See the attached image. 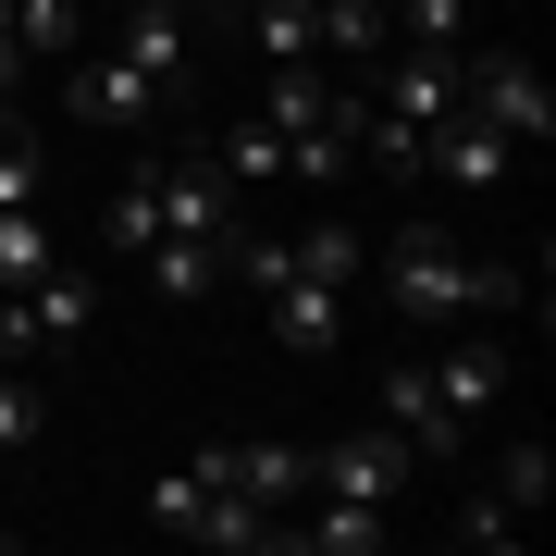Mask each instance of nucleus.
Masks as SVG:
<instances>
[{"instance_id": "1", "label": "nucleus", "mask_w": 556, "mask_h": 556, "mask_svg": "<svg viewBox=\"0 0 556 556\" xmlns=\"http://www.w3.org/2000/svg\"><path fill=\"white\" fill-rule=\"evenodd\" d=\"M495 408H507V334H482V321H457V334L408 346L396 371H383V420L420 445V470H433V457H457Z\"/></svg>"}, {"instance_id": "2", "label": "nucleus", "mask_w": 556, "mask_h": 556, "mask_svg": "<svg viewBox=\"0 0 556 556\" xmlns=\"http://www.w3.org/2000/svg\"><path fill=\"white\" fill-rule=\"evenodd\" d=\"M519 298V273H495V260L457 248V223H396L383 236V309L420 321V334H457V321H495Z\"/></svg>"}, {"instance_id": "3", "label": "nucleus", "mask_w": 556, "mask_h": 556, "mask_svg": "<svg viewBox=\"0 0 556 556\" xmlns=\"http://www.w3.org/2000/svg\"><path fill=\"white\" fill-rule=\"evenodd\" d=\"M149 519H161V532H186V544H285L273 519H260V507L236 495V470H223V445L174 457V470L149 482Z\"/></svg>"}, {"instance_id": "4", "label": "nucleus", "mask_w": 556, "mask_h": 556, "mask_svg": "<svg viewBox=\"0 0 556 556\" xmlns=\"http://www.w3.org/2000/svg\"><path fill=\"white\" fill-rule=\"evenodd\" d=\"M544 495H556V457H544V445H507V457H495V482H482V495H457L445 544H470V556H507V544L544 519Z\"/></svg>"}, {"instance_id": "5", "label": "nucleus", "mask_w": 556, "mask_h": 556, "mask_svg": "<svg viewBox=\"0 0 556 556\" xmlns=\"http://www.w3.org/2000/svg\"><path fill=\"white\" fill-rule=\"evenodd\" d=\"M420 482V445L396 433V420H358V433L309 445V495H358V507H408Z\"/></svg>"}, {"instance_id": "6", "label": "nucleus", "mask_w": 556, "mask_h": 556, "mask_svg": "<svg viewBox=\"0 0 556 556\" xmlns=\"http://www.w3.org/2000/svg\"><path fill=\"white\" fill-rule=\"evenodd\" d=\"M470 75H457V112H482L495 137L519 149H544L556 137V87H544V62H519V50H457Z\"/></svg>"}, {"instance_id": "7", "label": "nucleus", "mask_w": 556, "mask_h": 556, "mask_svg": "<svg viewBox=\"0 0 556 556\" xmlns=\"http://www.w3.org/2000/svg\"><path fill=\"white\" fill-rule=\"evenodd\" d=\"M149 199H161V236H211V248H236V174H223L211 149H174V161H149ZM149 236V248H161ZM137 248V260H149Z\"/></svg>"}, {"instance_id": "8", "label": "nucleus", "mask_w": 556, "mask_h": 556, "mask_svg": "<svg viewBox=\"0 0 556 556\" xmlns=\"http://www.w3.org/2000/svg\"><path fill=\"white\" fill-rule=\"evenodd\" d=\"M507 174H519V137H495L482 112H445L420 137V186H445V199H495Z\"/></svg>"}, {"instance_id": "9", "label": "nucleus", "mask_w": 556, "mask_h": 556, "mask_svg": "<svg viewBox=\"0 0 556 556\" xmlns=\"http://www.w3.org/2000/svg\"><path fill=\"white\" fill-rule=\"evenodd\" d=\"M223 470H236V495H248L260 519H273V532L309 507V445H285V433H260V445H223Z\"/></svg>"}, {"instance_id": "10", "label": "nucleus", "mask_w": 556, "mask_h": 556, "mask_svg": "<svg viewBox=\"0 0 556 556\" xmlns=\"http://www.w3.org/2000/svg\"><path fill=\"white\" fill-rule=\"evenodd\" d=\"M260 309H273V346L285 358H334V334H346V285H309V273L260 285Z\"/></svg>"}, {"instance_id": "11", "label": "nucleus", "mask_w": 556, "mask_h": 556, "mask_svg": "<svg viewBox=\"0 0 556 556\" xmlns=\"http://www.w3.org/2000/svg\"><path fill=\"white\" fill-rule=\"evenodd\" d=\"M62 100H75V124H149L174 87H161V75H137L124 50H100V62L75 50V87H62Z\"/></svg>"}, {"instance_id": "12", "label": "nucleus", "mask_w": 556, "mask_h": 556, "mask_svg": "<svg viewBox=\"0 0 556 556\" xmlns=\"http://www.w3.org/2000/svg\"><path fill=\"white\" fill-rule=\"evenodd\" d=\"M137 75L161 87H186V62H199V13H174V0H124V38H112Z\"/></svg>"}, {"instance_id": "13", "label": "nucleus", "mask_w": 556, "mask_h": 556, "mask_svg": "<svg viewBox=\"0 0 556 556\" xmlns=\"http://www.w3.org/2000/svg\"><path fill=\"white\" fill-rule=\"evenodd\" d=\"M137 273H149V298H174V309H199L211 285L236 273V248H211V236H161V248L137 260Z\"/></svg>"}, {"instance_id": "14", "label": "nucleus", "mask_w": 556, "mask_h": 556, "mask_svg": "<svg viewBox=\"0 0 556 556\" xmlns=\"http://www.w3.org/2000/svg\"><path fill=\"white\" fill-rule=\"evenodd\" d=\"M260 62H321V0H236Z\"/></svg>"}, {"instance_id": "15", "label": "nucleus", "mask_w": 556, "mask_h": 556, "mask_svg": "<svg viewBox=\"0 0 556 556\" xmlns=\"http://www.w3.org/2000/svg\"><path fill=\"white\" fill-rule=\"evenodd\" d=\"M0 25L25 38V62H75L87 50V0H0Z\"/></svg>"}, {"instance_id": "16", "label": "nucleus", "mask_w": 556, "mask_h": 556, "mask_svg": "<svg viewBox=\"0 0 556 556\" xmlns=\"http://www.w3.org/2000/svg\"><path fill=\"white\" fill-rule=\"evenodd\" d=\"M285 273H309V285H358V223H298V236H285Z\"/></svg>"}, {"instance_id": "17", "label": "nucleus", "mask_w": 556, "mask_h": 556, "mask_svg": "<svg viewBox=\"0 0 556 556\" xmlns=\"http://www.w3.org/2000/svg\"><path fill=\"white\" fill-rule=\"evenodd\" d=\"M149 236H161V199H149V161H137V174L112 186V211H100V248L137 273V248H149Z\"/></svg>"}, {"instance_id": "18", "label": "nucleus", "mask_w": 556, "mask_h": 556, "mask_svg": "<svg viewBox=\"0 0 556 556\" xmlns=\"http://www.w3.org/2000/svg\"><path fill=\"white\" fill-rule=\"evenodd\" d=\"M38 186H50L38 137H25V112H0V211H38Z\"/></svg>"}, {"instance_id": "19", "label": "nucleus", "mask_w": 556, "mask_h": 556, "mask_svg": "<svg viewBox=\"0 0 556 556\" xmlns=\"http://www.w3.org/2000/svg\"><path fill=\"white\" fill-rule=\"evenodd\" d=\"M50 260H62V248H50V223H38V211H0V298H13V285H38Z\"/></svg>"}, {"instance_id": "20", "label": "nucleus", "mask_w": 556, "mask_h": 556, "mask_svg": "<svg viewBox=\"0 0 556 556\" xmlns=\"http://www.w3.org/2000/svg\"><path fill=\"white\" fill-rule=\"evenodd\" d=\"M211 161H223V174H236V186H285V137H273V124H260V112H248V124H236V137H223Z\"/></svg>"}, {"instance_id": "21", "label": "nucleus", "mask_w": 556, "mask_h": 556, "mask_svg": "<svg viewBox=\"0 0 556 556\" xmlns=\"http://www.w3.org/2000/svg\"><path fill=\"white\" fill-rule=\"evenodd\" d=\"M38 383H25V358H0V457H38Z\"/></svg>"}, {"instance_id": "22", "label": "nucleus", "mask_w": 556, "mask_h": 556, "mask_svg": "<svg viewBox=\"0 0 556 556\" xmlns=\"http://www.w3.org/2000/svg\"><path fill=\"white\" fill-rule=\"evenodd\" d=\"M174 13H199V25H211V13H223V0H174Z\"/></svg>"}, {"instance_id": "23", "label": "nucleus", "mask_w": 556, "mask_h": 556, "mask_svg": "<svg viewBox=\"0 0 556 556\" xmlns=\"http://www.w3.org/2000/svg\"><path fill=\"white\" fill-rule=\"evenodd\" d=\"M371 13H383V25H396V0H371Z\"/></svg>"}, {"instance_id": "24", "label": "nucleus", "mask_w": 556, "mask_h": 556, "mask_svg": "<svg viewBox=\"0 0 556 556\" xmlns=\"http://www.w3.org/2000/svg\"><path fill=\"white\" fill-rule=\"evenodd\" d=\"M0 544H13V519H0Z\"/></svg>"}]
</instances>
